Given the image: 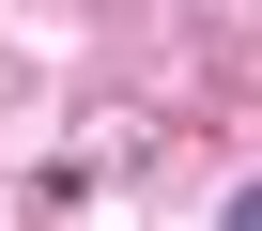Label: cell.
<instances>
[{
    "instance_id": "6da1fadb",
    "label": "cell",
    "mask_w": 262,
    "mask_h": 231,
    "mask_svg": "<svg viewBox=\"0 0 262 231\" xmlns=\"http://www.w3.org/2000/svg\"><path fill=\"white\" fill-rule=\"evenodd\" d=\"M170 139H185V124H170L155 93H77V108H62V185H47V200H93V185H155V170H170Z\"/></svg>"
}]
</instances>
